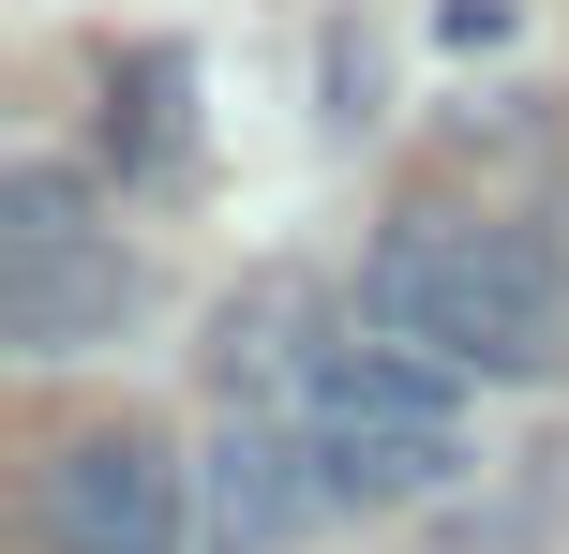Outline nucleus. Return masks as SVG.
Here are the masks:
<instances>
[{
    "label": "nucleus",
    "mask_w": 569,
    "mask_h": 554,
    "mask_svg": "<svg viewBox=\"0 0 569 554\" xmlns=\"http://www.w3.org/2000/svg\"><path fill=\"white\" fill-rule=\"evenodd\" d=\"M360 330L375 345H420L450 375H510L540 390L569 360V270L540 225H465V210H405L390 240L360 255Z\"/></svg>",
    "instance_id": "nucleus-1"
},
{
    "label": "nucleus",
    "mask_w": 569,
    "mask_h": 554,
    "mask_svg": "<svg viewBox=\"0 0 569 554\" xmlns=\"http://www.w3.org/2000/svg\"><path fill=\"white\" fill-rule=\"evenodd\" d=\"M300 450L330 480V510H435L450 465H465V375L420 360V345L345 330L315 360V390H300Z\"/></svg>",
    "instance_id": "nucleus-2"
},
{
    "label": "nucleus",
    "mask_w": 569,
    "mask_h": 554,
    "mask_svg": "<svg viewBox=\"0 0 569 554\" xmlns=\"http://www.w3.org/2000/svg\"><path fill=\"white\" fill-rule=\"evenodd\" d=\"M46 554H196V465L166 435H76L46 465Z\"/></svg>",
    "instance_id": "nucleus-3"
},
{
    "label": "nucleus",
    "mask_w": 569,
    "mask_h": 554,
    "mask_svg": "<svg viewBox=\"0 0 569 554\" xmlns=\"http://www.w3.org/2000/svg\"><path fill=\"white\" fill-rule=\"evenodd\" d=\"M330 525V480H315L300 420H226L196 465V554H300Z\"/></svg>",
    "instance_id": "nucleus-4"
},
{
    "label": "nucleus",
    "mask_w": 569,
    "mask_h": 554,
    "mask_svg": "<svg viewBox=\"0 0 569 554\" xmlns=\"http://www.w3.org/2000/svg\"><path fill=\"white\" fill-rule=\"evenodd\" d=\"M150 315V255L76 240V255H0V345L16 360H90Z\"/></svg>",
    "instance_id": "nucleus-5"
},
{
    "label": "nucleus",
    "mask_w": 569,
    "mask_h": 554,
    "mask_svg": "<svg viewBox=\"0 0 569 554\" xmlns=\"http://www.w3.org/2000/svg\"><path fill=\"white\" fill-rule=\"evenodd\" d=\"M76 240H106L76 165H16V180H0V255H76Z\"/></svg>",
    "instance_id": "nucleus-6"
},
{
    "label": "nucleus",
    "mask_w": 569,
    "mask_h": 554,
    "mask_svg": "<svg viewBox=\"0 0 569 554\" xmlns=\"http://www.w3.org/2000/svg\"><path fill=\"white\" fill-rule=\"evenodd\" d=\"M330 135H375V46L330 30Z\"/></svg>",
    "instance_id": "nucleus-7"
}]
</instances>
